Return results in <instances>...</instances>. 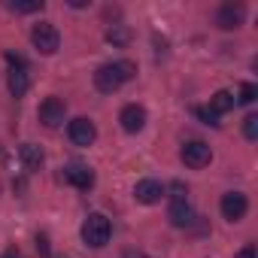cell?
I'll return each instance as SVG.
<instances>
[{"label": "cell", "mask_w": 258, "mask_h": 258, "mask_svg": "<svg viewBox=\"0 0 258 258\" xmlns=\"http://www.w3.org/2000/svg\"><path fill=\"white\" fill-rule=\"evenodd\" d=\"M7 10H13V13H37V10H43V0H7Z\"/></svg>", "instance_id": "e0dca14e"}, {"label": "cell", "mask_w": 258, "mask_h": 258, "mask_svg": "<svg viewBox=\"0 0 258 258\" xmlns=\"http://www.w3.org/2000/svg\"><path fill=\"white\" fill-rule=\"evenodd\" d=\"M70 7L73 10H82V7H88V0H70Z\"/></svg>", "instance_id": "603a6c76"}, {"label": "cell", "mask_w": 258, "mask_h": 258, "mask_svg": "<svg viewBox=\"0 0 258 258\" xmlns=\"http://www.w3.org/2000/svg\"><path fill=\"white\" fill-rule=\"evenodd\" d=\"M37 252H40L43 258H52V249H49V240H46V234H40V237H37Z\"/></svg>", "instance_id": "44dd1931"}, {"label": "cell", "mask_w": 258, "mask_h": 258, "mask_svg": "<svg viewBox=\"0 0 258 258\" xmlns=\"http://www.w3.org/2000/svg\"><path fill=\"white\" fill-rule=\"evenodd\" d=\"M207 109H213L216 115L231 112V109H234V94H231V91H216V94L210 97V106H207Z\"/></svg>", "instance_id": "9a60e30c"}, {"label": "cell", "mask_w": 258, "mask_h": 258, "mask_svg": "<svg viewBox=\"0 0 258 258\" xmlns=\"http://www.w3.org/2000/svg\"><path fill=\"white\" fill-rule=\"evenodd\" d=\"M118 121H121V127L127 134H137V131H143V124H146V109L140 103H127L118 112Z\"/></svg>", "instance_id": "30bf717a"}, {"label": "cell", "mask_w": 258, "mask_h": 258, "mask_svg": "<svg viewBox=\"0 0 258 258\" xmlns=\"http://www.w3.org/2000/svg\"><path fill=\"white\" fill-rule=\"evenodd\" d=\"M246 210H249V201L243 191H225L222 195V216L228 222H240L246 216Z\"/></svg>", "instance_id": "9c48e42d"}, {"label": "cell", "mask_w": 258, "mask_h": 258, "mask_svg": "<svg viewBox=\"0 0 258 258\" xmlns=\"http://www.w3.org/2000/svg\"><path fill=\"white\" fill-rule=\"evenodd\" d=\"M237 258H255V246L249 243V246H243L240 252H237Z\"/></svg>", "instance_id": "7402d4cb"}, {"label": "cell", "mask_w": 258, "mask_h": 258, "mask_svg": "<svg viewBox=\"0 0 258 258\" xmlns=\"http://www.w3.org/2000/svg\"><path fill=\"white\" fill-rule=\"evenodd\" d=\"M134 198H137L140 204L152 207V204H158V201L164 198V185H161L158 179H140L137 188H134Z\"/></svg>", "instance_id": "8fae6325"}, {"label": "cell", "mask_w": 258, "mask_h": 258, "mask_svg": "<svg viewBox=\"0 0 258 258\" xmlns=\"http://www.w3.org/2000/svg\"><path fill=\"white\" fill-rule=\"evenodd\" d=\"M82 243L85 246H91V249H100V246H106L109 243V237H112V225H109V219L103 216V213H91L85 222H82Z\"/></svg>", "instance_id": "7a4b0ae2"}, {"label": "cell", "mask_w": 258, "mask_h": 258, "mask_svg": "<svg viewBox=\"0 0 258 258\" xmlns=\"http://www.w3.org/2000/svg\"><path fill=\"white\" fill-rule=\"evenodd\" d=\"M40 121L46 124V127H61L64 124V115H67V106H64V100L61 97H46L43 103H40Z\"/></svg>", "instance_id": "52a82bcc"}, {"label": "cell", "mask_w": 258, "mask_h": 258, "mask_svg": "<svg viewBox=\"0 0 258 258\" xmlns=\"http://www.w3.org/2000/svg\"><path fill=\"white\" fill-rule=\"evenodd\" d=\"M246 19V7L243 4H222L219 13H216V25L222 31H237Z\"/></svg>", "instance_id": "ba28073f"}, {"label": "cell", "mask_w": 258, "mask_h": 258, "mask_svg": "<svg viewBox=\"0 0 258 258\" xmlns=\"http://www.w3.org/2000/svg\"><path fill=\"white\" fill-rule=\"evenodd\" d=\"M167 219H170L173 228H188V225L195 222V210H191V204H188V191H185L179 182H173V195H170Z\"/></svg>", "instance_id": "3957f363"}, {"label": "cell", "mask_w": 258, "mask_h": 258, "mask_svg": "<svg viewBox=\"0 0 258 258\" xmlns=\"http://www.w3.org/2000/svg\"><path fill=\"white\" fill-rule=\"evenodd\" d=\"M195 112H198V118H204V124H213V127L219 124V115H216L213 109H207V106H198Z\"/></svg>", "instance_id": "d6986e66"}, {"label": "cell", "mask_w": 258, "mask_h": 258, "mask_svg": "<svg viewBox=\"0 0 258 258\" xmlns=\"http://www.w3.org/2000/svg\"><path fill=\"white\" fill-rule=\"evenodd\" d=\"M243 134H246V140H258V115L255 112H249L243 118Z\"/></svg>", "instance_id": "ac0fdd59"}, {"label": "cell", "mask_w": 258, "mask_h": 258, "mask_svg": "<svg viewBox=\"0 0 258 258\" xmlns=\"http://www.w3.org/2000/svg\"><path fill=\"white\" fill-rule=\"evenodd\" d=\"M182 161H185V167L201 170V167H207V164L213 161V149H210L204 140H188V143L182 146Z\"/></svg>", "instance_id": "5b68a950"}, {"label": "cell", "mask_w": 258, "mask_h": 258, "mask_svg": "<svg viewBox=\"0 0 258 258\" xmlns=\"http://www.w3.org/2000/svg\"><path fill=\"white\" fill-rule=\"evenodd\" d=\"M134 76H137V67L131 61H112V64H103V67L94 70V88L103 91V94H112Z\"/></svg>", "instance_id": "6da1fadb"}, {"label": "cell", "mask_w": 258, "mask_h": 258, "mask_svg": "<svg viewBox=\"0 0 258 258\" xmlns=\"http://www.w3.org/2000/svg\"><path fill=\"white\" fill-rule=\"evenodd\" d=\"M7 82H10V94H13V97H25V94H28V88H31L28 67H13Z\"/></svg>", "instance_id": "5bb4252c"}, {"label": "cell", "mask_w": 258, "mask_h": 258, "mask_svg": "<svg viewBox=\"0 0 258 258\" xmlns=\"http://www.w3.org/2000/svg\"><path fill=\"white\" fill-rule=\"evenodd\" d=\"M67 137H70V143L73 146H91L94 140H97V127H94V121H88V118H73L70 124H67Z\"/></svg>", "instance_id": "8992f818"}, {"label": "cell", "mask_w": 258, "mask_h": 258, "mask_svg": "<svg viewBox=\"0 0 258 258\" xmlns=\"http://www.w3.org/2000/svg\"><path fill=\"white\" fill-rule=\"evenodd\" d=\"M0 258H19V255H13V252H7V255H0Z\"/></svg>", "instance_id": "cb8c5ba5"}, {"label": "cell", "mask_w": 258, "mask_h": 258, "mask_svg": "<svg viewBox=\"0 0 258 258\" xmlns=\"http://www.w3.org/2000/svg\"><path fill=\"white\" fill-rule=\"evenodd\" d=\"M19 158H22V167H25L28 173L40 170V167H43V161H46L43 149H40V146H34V143H25V146L19 149Z\"/></svg>", "instance_id": "4fadbf2b"}, {"label": "cell", "mask_w": 258, "mask_h": 258, "mask_svg": "<svg viewBox=\"0 0 258 258\" xmlns=\"http://www.w3.org/2000/svg\"><path fill=\"white\" fill-rule=\"evenodd\" d=\"M106 40H109L115 49H124L127 43H131V28H127V25H109V28H106Z\"/></svg>", "instance_id": "2e32d148"}, {"label": "cell", "mask_w": 258, "mask_h": 258, "mask_svg": "<svg viewBox=\"0 0 258 258\" xmlns=\"http://www.w3.org/2000/svg\"><path fill=\"white\" fill-rule=\"evenodd\" d=\"M64 179L70 182V185H76V188H91L94 185V173H91V167H85V164H67L64 167Z\"/></svg>", "instance_id": "7c38bea8"}, {"label": "cell", "mask_w": 258, "mask_h": 258, "mask_svg": "<svg viewBox=\"0 0 258 258\" xmlns=\"http://www.w3.org/2000/svg\"><path fill=\"white\" fill-rule=\"evenodd\" d=\"M255 94H258V88H255L252 82H246V85L240 88V103H252V100H255Z\"/></svg>", "instance_id": "ffe728a7"}, {"label": "cell", "mask_w": 258, "mask_h": 258, "mask_svg": "<svg viewBox=\"0 0 258 258\" xmlns=\"http://www.w3.org/2000/svg\"><path fill=\"white\" fill-rule=\"evenodd\" d=\"M31 43H34V49H37L40 55H55L58 46H61V34H58L55 25L40 22V25H34V31H31Z\"/></svg>", "instance_id": "277c9868"}]
</instances>
